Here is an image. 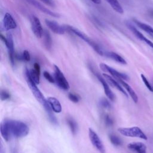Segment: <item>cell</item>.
<instances>
[{"label":"cell","instance_id":"6da1fadb","mask_svg":"<svg viewBox=\"0 0 153 153\" xmlns=\"http://www.w3.org/2000/svg\"><path fill=\"white\" fill-rule=\"evenodd\" d=\"M26 80L28 84V86L29 87L33 95L35 96L36 99L44 107L46 111L48 112V114L52 113V109L47 101L43 96L41 91L39 90V89L37 87L36 84L32 80V78L30 75V72L27 69H26Z\"/></svg>","mask_w":153,"mask_h":153},{"label":"cell","instance_id":"7a4b0ae2","mask_svg":"<svg viewBox=\"0 0 153 153\" xmlns=\"http://www.w3.org/2000/svg\"><path fill=\"white\" fill-rule=\"evenodd\" d=\"M11 135L20 138L26 136L29 133V127L23 122L17 120H7Z\"/></svg>","mask_w":153,"mask_h":153},{"label":"cell","instance_id":"3957f363","mask_svg":"<svg viewBox=\"0 0 153 153\" xmlns=\"http://www.w3.org/2000/svg\"><path fill=\"white\" fill-rule=\"evenodd\" d=\"M66 30H68L70 32L73 33L74 34L76 35L78 37H79L81 39H82L84 41L87 42L90 46H91L93 50L97 52L99 55L103 56L105 52L102 50V49L100 47V46L96 44L94 41H93L91 38H90L88 36H87L86 35H85L84 33L81 32L79 30H78L76 28H75L72 26H69V25H64Z\"/></svg>","mask_w":153,"mask_h":153},{"label":"cell","instance_id":"277c9868","mask_svg":"<svg viewBox=\"0 0 153 153\" xmlns=\"http://www.w3.org/2000/svg\"><path fill=\"white\" fill-rule=\"evenodd\" d=\"M118 131L123 136L127 137H139L144 140H147L146 135L138 127L134 126L131 127L123 128L121 127L118 129Z\"/></svg>","mask_w":153,"mask_h":153},{"label":"cell","instance_id":"5b68a950","mask_svg":"<svg viewBox=\"0 0 153 153\" xmlns=\"http://www.w3.org/2000/svg\"><path fill=\"white\" fill-rule=\"evenodd\" d=\"M54 79L58 86L64 90H69L70 86L68 81L66 79L62 72L60 71L59 68L54 65Z\"/></svg>","mask_w":153,"mask_h":153},{"label":"cell","instance_id":"8992f818","mask_svg":"<svg viewBox=\"0 0 153 153\" xmlns=\"http://www.w3.org/2000/svg\"><path fill=\"white\" fill-rule=\"evenodd\" d=\"M88 136L93 145L97 149L100 153L106 152L105 146L102 140L99 138L97 134L91 128L88 129Z\"/></svg>","mask_w":153,"mask_h":153},{"label":"cell","instance_id":"52a82bcc","mask_svg":"<svg viewBox=\"0 0 153 153\" xmlns=\"http://www.w3.org/2000/svg\"><path fill=\"white\" fill-rule=\"evenodd\" d=\"M31 29L35 36L38 38H41L43 35V29L39 19L35 16H32L30 17Z\"/></svg>","mask_w":153,"mask_h":153},{"label":"cell","instance_id":"ba28073f","mask_svg":"<svg viewBox=\"0 0 153 153\" xmlns=\"http://www.w3.org/2000/svg\"><path fill=\"white\" fill-rule=\"evenodd\" d=\"M99 66H100V69L103 71L108 72L112 76H114V78H115L118 80H119V79H123V80H127V79H128V76L126 74L117 71L115 69L109 66L108 65H107L105 63H100Z\"/></svg>","mask_w":153,"mask_h":153},{"label":"cell","instance_id":"9c48e42d","mask_svg":"<svg viewBox=\"0 0 153 153\" xmlns=\"http://www.w3.org/2000/svg\"><path fill=\"white\" fill-rule=\"evenodd\" d=\"M90 69L91 70V71L93 72V73L96 76V77L97 78V79H99V81L100 82V83L102 84L103 87V90H104V92L106 94V96H107V97L111 101H114L115 100V96L113 93V92L111 91V90L110 89L108 84H107L106 80L104 78H103L102 76H100V75L99 74H98L97 72H96L94 70H93V69L91 67Z\"/></svg>","mask_w":153,"mask_h":153},{"label":"cell","instance_id":"30bf717a","mask_svg":"<svg viewBox=\"0 0 153 153\" xmlns=\"http://www.w3.org/2000/svg\"><path fill=\"white\" fill-rule=\"evenodd\" d=\"M25 1L26 2H27L28 4H30L31 5L35 7L36 8H37L41 12H42L47 15H49L50 16L56 17V18L60 17V15L59 14L50 10L49 9L46 8L45 6H44L42 4H41L40 2H39L36 0H25Z\"/></svg>","mask_w":153,"mask_h":153},{"label":"cell","instance_id":"8fae6325","mask_svg":"<svg viewBox=\"0 0 153 153\" xmlns=\"http://www.w3.org/2000/svg\"><path fill=\"white\" fill-rule=\"evenodd\" d=\"M7 43L5 45L7 47L8 51V56L9 59L10 61L11 64L14 66L15 64V59H16V54L14 53V41L13 37L12 34L10 32L7 34Z\"/></svg>","mask_w":153,"mask_h":153},{"label":"cell","instance_id":"7c38bea8","mask_svg":"<svg viewBox=\"0 0 153 153\" xmlns=\"http://www.w3.org/2000/svg\"><path fill=\"white\" fill-rule=\"evenodd\" d=\"M45 24L47 26V27L54 33L56 34H59V35H63L66 32V29L64 26L59 25L57 22L53 21V20H50L46 19L45 20Z\"/></svg>","mask_w":153,"mask_h":153},{"label":"cell","instance_id":"4fadbf2b","mask_svg":"<svg viewBox=\"0 0 153 153\" xmlns=\"http://www.w3.org/2000/svg\"><path fill=\"white\" fill-rule=\"evenodd\" d=\"M17 23L12 15L9 13H6L3 18V26L5 30L8 31L17 27Z\"/></svg>","mask_w":153,"mask_h":153},{"label":"cell","instance_id":"5bb4252c","mask_svg":"<svg viewBox=\"0 0 153 153\" xmlns=\"http://www.w3.org/2000/svg\"><path fill=\"white\" fill-rule=\"evenodd\" d=\"M126 25L127 26V27H128V29L134 33V35L137 38H139L140 40L143 41V42H145V43H146L148 45H149L151 47L153 48V42L152 41H151L150 40H149L148 39H147L145 36H144L143 35L142 33H141L135 27H134L131 23L127 22L126 23Z\"/></svg>","mask_w":153,"mask_h":153},{"label":"cell","instance_id":"9a60e30c","mask_svg":"<svg viewBox=\"0 0 153 153\" xmlns=\"http://www.w3.org/2000/svg\"><path fill=\"white\" fill-rule=\"evenodd\" d=\"M127 148L136 153H146V146L142 142H131L127 145Z\"/></svg>","mask_w":153,"mask_h":153},{"label":"cell","instance_id":"2e32d148","mask_svg":"<svg viewBox=\"0 0 153 153\" xmlns=\"http://www.w3.org/2000/svg\"><path fill=\"white\" fill-rule=\"evenodd\" d=\"M103 77L105 79V80L112 87L116 88L117 89H118L119 91H120L121 92L123 93V94H124L126 97H128L127 94L126 93V91L124 90V89L121 86V85L112 77H111L110 75L106 74H103Z\"/></svg>","mask_w":153,"mask_h":153},{"label":"cell","instance_id":"e0dca14e","mask_svg":"<svg viewBox=\"0 0 153 153\" xmlns=\"http://www.w3.org/2000/svg\"><path fill=\"white\" fill-rule=\"evenodd\" d=\"M30 75L32 80L36 84H39V78H40V73L41 69L40 66L38 63H35L33 65V68L31 71H29Z\"/></svg>","mask_w":153,"mask_h":153},{"label":"cell","instance_id":"ac0fdd59","mask_svg":"<svg viewBox=\"0 0 153 153\" xmlns=\"http://www.w3.org/2000/svg\"><path fill=\"white\" fill-rule=\"evenodd\" d=\"M47 101L53 111L57 113H60L62 111V106L60 102L54 97H49Z\"/></svg>","mask_w":153,"mask_h":153},{"label":"cell","instance_id":"d6986e66","mask_svg":"<svg viewBox=\"0 0 153 153\" xmlns=\"http://www.w3.org/2000/svg\"><path fill=\"white\" fill-rule=\"evenodd\" d=\"M0 130H1V133L2 137L6 141H8L11 136V133L10 131V129L8 127L7 120L1 122L0 125Z\"/></svg>","mask_w":153,"mask_h":153},{"label":"cell","instance_id":"ffe728a7","mask_svg":"<svg viewBox=\"0 0 153 153\" xmlns=\"http://www.w3.org/2000/svg\"><path fill=\"white\" fill-rule=\"evenodd\" d=\"M118 81L120 82V84L124 87V88L127 90V93L129 94V95L131 97V99L133 100V102L134 103H137V102H138V97H137L136 93H135V91L133 90V89L127 83H126L124 80L119 79Z\"/></svg>","mask_w":153,"mask_h":153},{"label":"cell","instance_id":"44dd1931","mask_svg":"<svg viewBox=\"0 0 153 153\" xmlns=\"http://www.w3.org/2000/svg\"><path fill=\"white\" fill-rule=\"evenodd\" d=\"M104 55L112 60H114V61L123 64V65H126L127 62L125 60V59L122 57L121 56H120L119 54H118L117 53L113 52V51H108V52H105Z\"/></svg>","mask_w":153,"mask_h":153},{"label":"cell","instance_id":"7402d4cb","mask_svg":"<svg viewBox=\"0 0 153 153\" xmlns=\"http://www.w3.org/2000/svg\"><path fill=\"white\" fill-rule=\"evenodd\" d=\"M105 1L110 5V6L116 12L120 14H123L124 13L123 8L121 7L120 2L118 1V0H105Z\"/></svg>","mask_w":153,"mask_h":153},{"label":"cell","instance_id":"603a6c76","mask_svg":"<svg viewBox=\"0 0 153 153\" xmlns=\"http://www.w3.org/2000/svg\"><path fill=\"white\" fill-rule=\"evenodd\" d=\"M43 37H44V44L45 48L48 50L50 49L52 45L51 38L50 33L47 30H44L43 32Z\"/></svg>","mask_w":153,"mask_h":153},{"label":"cell","instance_id":"cb8c5ba5","mask_svg":"<svg viewBox=\"0 0 153 153\" xmlns=\"http://www.w3.org/2000/svg\"><path fill=\"white\" fill-rule=\"evenodd\" d=\"M133 21L139 27H140V29H142V30H143L144 31H145L149 33L153 34V27H152L151 26H150L145 23L139 22L138 20H136L135 19L133 20Z\"/></svg>","mask_w":153,"mask_h":153},{"label":"cell","instance_id":"d4e9b609","mask_svg":"<svg viewBox=\"0 0 153 153\" xmlns=\"http://www.w3.org/2000/svg\"><path fill=\"white\" fill-rule=\"evenodd\" d=\"M109 139L111 142L115 146H120L122 144L121 139L114 134H110L109 135Z\"/></svg>","mask_w":153,"mask_h":153},{"label":"cell","instance_id":"484cf974","mask_svg":"<svg viewBox=\"0 0 153 153\" xmlns=\"http://www.w3.org/2000/svg\"><path fill=\"white\" fill-rule=\"evenodd\" d=\"M67 121L71 131L75 134L77 131V124L72 118H68Z\"/></svg>","mask_w":153,"mask_h":153},{"label":"cell","instance_id":"4316f807","mask_svg":"<svg viewBox=\"0 0 153 153\" xmlns=\"http://www.w3.org/2000/svg\"><path fill=\"white\" fill-rule=\"evenodd\" d=\"M140 76H141V78H142V79L143 83L145 84V86L148 88V89L150 91H151V92L153 93V86H152V85L149 83V82L148 81V80L147 79V78L144 76L143 74H141V75H140Z\"/></svg>","mask_w":153,"mask_h":153},{"label":"cell","instance_id":"83f0119b","mask_svg":"<svg viewBox=\"0 0 153 153\" xmlns=\"http://www.w3.org/2000/svg\"><path fill=\"white\" fill-rule=\"evenodd\" d=\"M20 59L25 62H29L30 60V56L29 52L26 50H24L22 55L20 56Z\"/></svg>","mask_w":153,"mask_h":153},{"label":"cell","instance_id":"f1b7e54d","mask_svg":"<svg viewBox=\"0 0 153 153\" xmlns=\"http://www.w3.org/2000/svg\"><path fill=\"white\" fill-rule=\"evenodd\" d=\"M100 105L103 108H105V109H109L111 106L109 102L105 99V98H102V99H100Z\"/></svg>","mask_w":153,"mask_h":153},{"label":"cell","instance_id":"f546056e","mask_svg":"<svg viewBox=\"0 0 153 153\" xmlns=\"http://www.w3.org/2000/svg\"><path fill=\"white\" fill-rule=\"evenodd\" d=\"M43 75H44V78H45L48 81H49L50 82H51V83H54V82H55L54 78H53L48 72H47V71H44V73H43Z\"/></svg>","mask_w":153,"mask_h":153},{"label":"cell","instance_id":"4dcf8cb0","mask_svg":"<svg viewBox=\"0 0 153 153\" xmlns=\"http://www.w3.org/2000/svg\"><path fill=\"white\" fill-rule=\"evenodd\" d=\"M10 98V93L5 91V90H2L1 93V99L2 100H6Z\"/></svg>","mask_w":153,"mask_h":153},{"label":"cell","instance_id":"1f68e13d","mask_svg":"<svg viewBox=\"0 0 153 153\" xmlns=\"http://www.w3.org/2000/svg\"><path fill=\"white\" fill-rule=\"evenodd\" d=\"M68 97L69 99L73 102L74 103H77L79 101V97L76 95L75 94H74V93H70L69 94H68Z\"/></svg>","mask_w":153,"mask_h":153},{"label":"cell","instance_id":"d6a6232c","mask_svg":"<svg viewBox=\"0 0 153 153\" xmlns=\"http://www.w3.org/2000/svg\"><path fill=\"white\" fill-rule=\"evenodd\" d=\"M104 120H105V123L106 124V126H111L113 124V121L112 120V118L108 115H106L105 116V118H104Z\"/></svg>","mask_w":153,"mask_h":153},{"label":"cell","instance_id":"836d02e7","mask_svg":"<svg viewBox=\"0 0 153 153\" xmlns=\"http://www.w3.org/2000/svg\"><path fill=\"white\" fill-rule=\"evenodd\" d=\"M41 1H42V2H44V4L51 6V7H54L55 4L53 0H40Z\"/></svg>","mask_w":153,"mask_h":153},{"label":"cell","instance_id":"e575fe53","mask_svg":"<svg viewBox=\"0 0 153 153\" xmlns=\"http://www.w3.org/2000/svg\"><path fill=\"white\" fill-rule=\"evenodd\" d=\"M91 2H93L95 4H101V0H90Z\"/></svg>","mask_w":153,"mask_h":153},{"label":"cell","instance_id":"d590c367","mask_svg":"<svg viewBox=\"0 0 153 153\" xmlns=\"http://www.w3.org/2000/svg\"><path fill=\"white\" fill-rule=\"evenodd\" d=\"M151 15L153 16V11H152V12H151Z\"/></svg>","mask_w":153,"mask_h":153}]
</instances>
